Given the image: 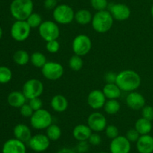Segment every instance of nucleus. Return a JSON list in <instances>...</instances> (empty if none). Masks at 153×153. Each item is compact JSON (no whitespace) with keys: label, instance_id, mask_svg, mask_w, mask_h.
<instances>
[{"label":"nucleus","instance_id":"1","mask_svg":"<svg viewBox=\"0 0 153 153\" xmlns=\"http://www.w3.org/2000/svg\"><path fill=\"white\" fill-rule=\"evenodd\" d=\"M116 83L122 92H131L136 91L140 87L141 78L135 70L127 69L117 74Z\"/></svg>","mask_w":153,"mask_h":153},{"label":"nucleus","instance_id":"2","mask_svg":"<svg viewBox=\"0 0 153 153\" xmlns=\"http://www.w3.org/2000/svg\"><path fill=\"white\" fill-rule=\"evenodd\" d=\"M33 10L32 0H13L10 3V14L16 20H26L33 13Z\"/></svg>","mask_w":153,"mask_h":153},{"label":"nucleus","instance_id":"3","mask_svg":"<svg viewBox=\"0 0 153 153\" xmlns=\"http://www.w3.org/2000/svg\"><path fill=\"white\" fill-rule=\"evenodd\" d=\"M114 18L109 10L97 11L93 15L91 26L94 31L98 33H105L112 28Z\"/></svg>","mask_w":153,"mask_h":153},{"label":"nucleus","instance_id":"4","mask_svg":"<svg viewBox=\"0 0 153 153\" xmlns=\"http://www.w3.org/2000/svg\"><path fill=\"white\" fill-rule=\"evenodd\" d=\"M52 122L53 118L52 114L43 108L34 111L30 118V124L36 130H46L52 124Z\"/></svg>","mask_w":153,"mask_h":153},{"label":"nucleus","instance_id":"5","mask_svg":"<svg viewBox=\"0 0 153 153\" xmlns=\"http://www.w3.org/2000/svg\"><path fill=\"white\" fill-rule=\"evenodd\" d=\"M53 19L60 25H67L74 20L75 12L70 5L66 4H58L53 10Z\"/></svg>","mask_w":153,"mask_h":153},{"label":"nucleus","instance_id":"6","mask_svg":"<svg viewBox=\"0 0 153 153\" xmlns=\"http://www.w3.org/2000/svg\"><path fill=\"white\" fill-rule=\"evenodd\" d=\"M38 32L40 37L46 42L53 40H58L60 36V28L58 24L52 20L43 21L38 28Z\"/></svg>","mask_w":153,"mask_h":153},{"label":"nucleus","instance_id":"7","mask_svg":"<svg viewBox=\"0 0 153 153\" xmlns=\"http://www.w3.org/2000/svg\"><path fill=\"white\" fill-rule=\"evenodd\" d=\"M92 48V41L89 36L79 34L74 38L72 42V49L75 55L84 56L90 52Z\"/></svg>","mask_w":153,"mask_h":153},{"label":"nucleus","instance_id":"8","mask_svg":"<svg viewBox=\"0 0 153 153\" xmlns=\"http://www.w3.org/2000/svg\"><path fill=\"white\" fill-rule=\"evenodd\" d=\"M31 30L26 20H16L10 28V35L16 41H25L30 36Z\"/></svg>","mask_w":153,"mask_h":153},{"label":"nucleus","instance_id":"9","mask_svg":"<svg viewBox=\"0 0 153 153\" xmlns=\"http://www.w3.org/2000/svg\"><path fill=\"white\" fill-rule=\"evenodd\" d=\"M44 86L40 80L30 79L28 80L22 86V93L25 94V98L28 100L40 98L43 94Z\"/></svg>","mask_w":153,"mask_h":153},{"label":"nucleus","instance_id":"10","mask_svg":"<svg viewBox=\"0 0 153 153\" xmlns=\"http://www.w3.org/2000/svg\"><path fill=\"white\" fill-rule=\"evenodd\" d=\"M41 73L49 80H57L62 77L64 70L62 64L56 62H47L41 68Z\"/></svg>","mask_w":153,"mask_h":153},{"label":"nucleus","instance_id":"11","mask_svg":"<svg viewBox=\"0 0 153 153\" xmlns=\"http://www.w3.org/2000/svg\"><path fill=\"white\" fill-rule=\"evenodd\" d=\"M50 141L46 134H37L32 135L27 143L32 151L36 152H43L49 148L50 146Z\"/></svg>","mask_w":153,"mask_h":153},{"label":"nucleus","instance_id":"12","mask_svg":"<svg viewBox=\"0 0 153 153\" xmlns=\"http://www.w3.org/2000/svg\"><path fill=\"white\" fill-rule=\"evenodd\" d=\"M87 124L94 132H101L107 127V118L102 113L94 112L90 114L87 120Z\"/></svg>","mask_w":153,"mask_h":153},{"label":"nucleus","instance_id":"13","mask_svg":"<svg viewBox=\"0 0 153 153\" xmlns=\"http://www.w3.org/2000/svg\"><path fill=\"white\" fill-rule=\"evenodd\" d=\"M131 143L126 136L119 135L111 140L109 150L111 153H130L131 148Z\"/></svg>","mask_w":153,"mask_h":153},{"label":"nucleus","instance_id":"14","mask_svg":"<svg viewBox=\"0 0 153 153\" xmlns=\"http://www.w3.org/2000/svg\"><path fill=\"white\" fill-rule=\"evenodd\" d=\"M109 12L114 20L118 21H125L131 16V9L128 5L123 3L112 4L109 8Z\"/></svg>","mask_w":153,"mask_h":153},{"label":"nucleus","instance_id":"15","mask_svg":"<svg viewBox=\"0 0 153 153\" xmlns=\"http://www.w3.org/2000/svg\"><path fill=\"white\" fill-rule=\"evenodd\" d=\"M88 104L94 110H100L104 107L107 98L102 90L95 89L91 91L88 96Z\"/></svg>","mask_w":153,"mask_h":153},{"label":"nucleus","instance_id":"16","mask_svg":"<svg viewBox=\"0 0 153 153\" xmlns=\"http://www.w3.org/2000/svg\"><path fill=\"white\" fill-rule=\"evenodd\" d=\"M126 102L127 106L134 110H141L146 105V99L144 96L141 93L136 91L128 92L126 98Z\"/></svg>","mask_w":153,"mask_h":153},{"label":"nucleus","instance_id":"17","mask_svg":"<svg viewBox=\"0 0 153 153\" xmlns=\"http://www.w3.org/2000/svg\"><path fill=\"white\" fill-rule=\"evenodd\" d=\"M2 153H26V146L25 142L11 138L5 141L2 146Z\"/></svg>","mask_w":153,"mask_h":153},{"label":"nucleus","instance_id":"18","mask_svg":"<svg viewBox=\"0 0 153 153\" xmlns=\"http://www.w3.org/2000/svg\"><path fill=\"white\" fill-rule=\"evenodd\" d=\"M136 148L139 153H152L153 136L150 134L140 135L136 142Z\"/></svg>","mask_w":153,"mask_h":153},{"label":"nucleus","instance_id":"19","mask_svg":"<svg viewBox=\"0 0 153 153\" xmlns=\"http://www.w3.org/2000/svg\"><path fill=\"white\" fill-rule=\"evenodd\" d=\"M13 135L16 139L23 142H28L32 136L31 130L27 124L19 123L13 128Z\"/></svg>","mask_w":153,"mask_h":153},{"label":"nucleus","instance_id":"20","mask_svg":"<svg viewBox=\"0 0 153 153\" xmlns=\"http://www.w3.org/2000/svg\"><path fill=\"white\" fill-rule=\"evenodd\" d=\"M92 133V130L90 128L89 126L85 124H77L73 130V137L77 141L88 140Z\"/></svg>","mask_w":153,"mask_h":153},{"label":"nucleus","instance_id":"21","mask_svg":"<svg viewBox=\"0 0 153 153\" xmlns=\"http://www.w3.org/2000/svg\"><path fill=\"white\" fill-rule=\"evenodd\" d=\"M68 100L63 94H58L52 97L50 101V106L54 111L63 112L68 108Z\"/></svg>","mask_w":153,"mask_h":153},{"label":"nucleus","instance_id":"22","mask_svg":"<svg viewBox=\"0 0 153 153\" xmlns=\"http://www.w3.org/2000/svg\"><path fill=\"white\" fill-rule=\"evenodd\" d=\"M27 98L22 92L13 91L11 92L7 96V103L10 106L15 108H20L26 103Z\"/></svg>","mask_w":153,"mask_h":153},{"label":"nucleus","instance_id":"23","mask_svg":"<svg viewBox=\"0 0 153 153\" xmlns=\"http://www.w3.org/2000/svg\"><path fill=\"white\" fill-rule=\"evenodd\" d=\"M103 93L106 98L108 99H117L121 96L120 88L117 83H106L102 89Z\"/></svg>","mask_w":153,"mask_h":153},{"label":"nucleus","instance_id":"24","mask_svg":"<svg viewBox=\"0 0 153 153\" xmlns=\"http://www.w3.org/2000/svg\"><path fill=\"white\" fill-rule=\"evenodd\" d=\"M134 128L140 135L149 134L152 129V122L143 117L139 118L134 124Z\"/></svg>","mask_w":153,"mask_h":153},{"label":"nucleus","instance_id":"25","mask_svg":"<svg viewBox=\"0 0 153 153\" xmlns=\"http://www.w3.org/2000/svg\"><path fill=\"white\" fill-rule=\"evenodd\" d=\"M93 15L91 12L88 9H80L75 13L74 20L79 25L85 26L91 23Z\"/></svg>","mask_w":153,"mask_h":153},{"label":"nucleus","instance_id":"26","mask_svg":"<svg viewBox=\"0 0 153 153\" xmlns=\"http://www.w3.org/2000/svg\"><path fill=\"white\" fill-rule=\"evenodd\" d=\"M30 56L28 52L24 50H19L14 52L13 59L16 64L20 66L26 65L30 62Z\"/></svg>","mask_w":153,"mask_h":153},{"label":"nucleus","instance_id":"27","mask_svg":"<svg viewBox=\"0 0 153 153\" xmlns=\"http://www.w3.org/2000/svg\"><path fill=\"white\" fill-rule=\"evenodd\" d=\"M121 107L120 103L117 99H108L104 105L105 112L108 115H114L120 111Z\"/></svg>","mask_w":153,"mask_h":153},{"label":"nucleus","instance_id":"28","mask_svg":"<svg viewBox=\"0 0 153 153\" xmlns=\"http://www.w3.org/2000/svg\"><path fill=\"white\" fill-rule=\"evenodd\" d=\"M30 62L33 66L37 68H42L47 62V59L44 54L40 52H34L30 56Z\"/></svg>","mask_w":153,"mask_h":153},{"label":"nucleus","instance_id":"29","mask_svg":"<svg viewBox=\"0 0 153 153\" xmlns=\"http://www.w3.org/2000/svg\"><path fill=\"white\" fill-rule=\"evenodd\" d=\"M46 134L51 141H56L61 138L62 131L59 126L52 123L46 129Z\"/></svg>","mask_w":153,"mask_h":153},{"label":"nucleus","instance_id":"30","mask_svg":"<svg viewBox=\"0 0 153 153\" xmlns=\"http://www.w3.org/2000/svg\"><path fill=\"white\" fill-rule=\"evenodd\" d=\"M69 67L74 71H79L83 68L84 61L82 56L78 55H73L69 59Z\"/></svg>","mask_w":153,"mask_h":153},{"label":"nucleus","instance_id":"31","mask_svg":"<svg viewBox=\"0 0 153 153\" xmlns=\"http://www.w3.org/2000/svg\"><path fill=\"white\" fill-rule=\"evenodd\" d=\"M26 22H28L31 28H39V26L43 22V20H42V16L40 14L33 12L26 20Z\"/></svg>","mask_w":153,"mask_h":153},{"label":"nucleus","instance_id":"32","mask_svg":"<svg viewBox=\"0 0 153 153\" xmlns=\"http://www.w3.org/2000/svg\"><path fill=\"white\" fill-rule=\"evenodd\" d=\"M12 71L8 67L0 66V83L6 84L12 79Z\"/></svg>","mask_w":153,"mask_h":153},{"label":"nucleus","instance_id":"33","mask_svg":"<svg viewBox=\"0 0 153 153\" xmlns=\"http://www.w3.org/2000/svg\"><path fill=\"white\" fill-rule=\"evenodd\" d=\"M91 5L97 11L105 10L108 6V0H90Z\"/></svg>","mask_w":153,"mask_h":153},{"label":"nucleus","instance_id":"34","mask_svg":"<svg viewBox=\"0 0 153 153\" xmlns=\"http://www.w3.org/2000/svg\"><path fill=\"white\" fill-rule=\"evenodd\" d=\"M105 134L108 138L113 140L119 136V129L114 124H108L105 129Z\"/></svg>","mask_w":153,"mask_h":153},{"label":"nucleus","instance_id":"35","mask_svg":"<svg viewBox=\"0 0 153 153\" xmlns=\"http://www.w3.org/2000/svg\"><path fill=\"white\" fill-rule=\"evenodd\" d=\"M46 49L50 53H56L60 50L59 41L58 40H53L46 42Z\"/></svg>","mask_w":153,"mask_h":153},{"label":"nucleus","instance_id":"36","mask_svg":"<svg viewBox=\"0 0 153 153\" xmlns=\"http://www.w3.org/2000/svg\"><path fill=\"white\" fill-rule=\"evenodd\" d=\"M142 117L152 122L153 120V106L151 105H145L141 109Z\"/></svg>","mask_w":153,"mask_h":153},{"label":"nucleus","instance_id":"37","mask_svg":"<svg viewBox=\"0 0 153 153\" xmlns=\"http://www.w3.org/2000/svg\"><path fill=\"white\" fill-rule=\"evenodd\" d=\"M140 134L134 128L128 130V131L126 134V137L128 140L130 142H136L140 137Z\"/></svg>","mask_w":153,"mask_h":153},{"label":"nucleus","instance_id":"38","mask_svg":"<svg viewBox=\"0 0 153 153\" xmlns=\"http://www.w3.org/2000/svg\"><path fill=\"white\" fill-rule=\"evenodd\" d=\"M19 112L20 114L23 117H26V118H31V116L33 115L34 111L33 110L32 108L29 105V104H26L22 105L20 108H19Z\"/></svg>","mask_w":153,"mask_h":153},{"label":"nucleus","instance_id":"39","mask_svg":"<svg viewBox=\"0 0 153 153\" xmlns=\"http://www.w3.org/2000/svg\"><path fill=\"white\" fill-rule=\"evenodd\" d=\"M90 145L91 144L88 140L79 141L78 144L76 145V151L77 152V153H88L90 148Z\"/></svg>","mask_w":153,"mask_h":153},{"label":"nucleus","instance_id":"40","mask_svg":"<svg viewBox=\"0 0 153 153\" xmlns=\"http://www.w3.org/2000/svg\"><path fill=\"white\" fill-rule=\"evenodd\" d=\"M29 105L32 108L34 111H37L38 110L42 109L43 106V101L40 98H35L30 99L29 100Z\"/></svg>","mask_w":153,"mask_h":153},{"label":"nucleus","instance_id":"41","mask_svg":"<svg viewBox=\"0 0 153 153\" xmlns=\"http://www.w3.org/2000/svg\"><path fill=\"white\" fill-rule=\"evenodd\" d=\"M88 142L92 146H99L102 142V137L97 132H93L88 139Z\"/></svg>","mask_w":153,"mask_h":153},{"label":"nucleus","instance_id":"42","mask_svg":"<svg viewBox=\"0 0 153 153\" xmlns=\"http://www.w3.org/2000/svg\"><path fill=\"white\" fill-rule=\"evenodd\" d=\"M117 77V74L109 71L105 75V80L106 83H116Z\"/></svg>","mask_w":153,"mask_h":153},{"label":"nucleus","instance_id":"43","mask_svg":"<svg viewBox=\"0 0 153 153\" xmlns=\"http://www.w3.org/2000/svg\"><path fill=\"white\" fill-rule=\"evenodd\" d=\"M43 6L46 10H54L58 6V0H44Z\"/></svg>","mask_w":153,"mask_h":153},{"label":"nucleus","instance_id":"44","mask_svg":"<svg viewBox=\"0 0 153 153\" xmlns=\"http://www.w3.org/2000/svg\"><path fill=\"white\" fill-rule=\"evenodd\" d=\"M57 153H77V152L76 151V149L66 147V148H62L60 149Z\"/></svg>","mask_w":153,"mask_h":153},{"label":"nucleus","instance_id":"45","mask_svg":"<svg viewBox=\"0 0 153 153\" xmlns=\"http://www.w3.org/2000/svg\"><path fill=\"white\" fill-rule=\"evenodd\" d=\"M2 34H3L2 28H1V27L0 26V40H1V38H2Z\"/></svg>","mask_w":153,"mask_h":153},{"label":"nucleus","instance_id":"46","mask_svg":"<svg viewBox=\"0 0 153 153\" xmlns=\"http://www.w3.org/2000/svg\"><path fill=\"white\" fill-rule=\"evenodd\" d=\"M150 13H151V16H152V17L153 18V4H152V7H151V9H150Z\"/></svg>","mask_w":153,"mask_h":153},{"label":"nucleus","instance_id":"47","mask_svg":"<svg viewBox=\"0 0 153 153\" xmlns=\"http://www.w3.org/2000/svg\"><path fill=\"white\" fill-rule=\"evenodd\" d=\"M99 153H107V152H99Z\"/></svg>","mask_w":153,"mask_h":153},{"label":"nucleus","instance_id":"48","mask_svg":"<svg viewBox=\"0 0 153 153\" xmlns=\"http://www.w3.org/2000/svg\"></svg>","mask_w":153,"mask_h":153}]
</instances>
